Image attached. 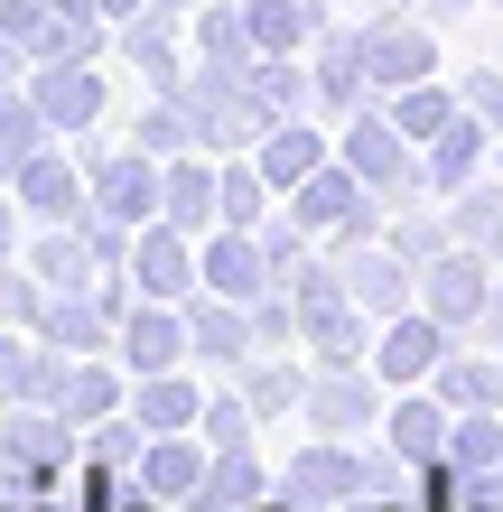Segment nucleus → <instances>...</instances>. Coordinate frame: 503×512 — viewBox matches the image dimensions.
<instances>
[{
	"instance_id": "nucleus-1",
	"label": "nucleus",
	"mask_w": 503,
	"mask_h": 512,
	"mask_svg": "<svg viewBox=\"0 0 503 512\" xmlns=\"http://www.w3.org/2000/svg\"><path fill=\"white\" fill-rule=\"evenodd\" d=\"M289 215H299L317 243H364L373 233V187L345 159H327V168H308L299 187H289Z\"/></svg>"
},
{
	"instance_id": "nucleus-2",
	"label": "nucleus",
	"mask_w": 503,
	"mask_h": 512,
	"mask_svg": "<svg viewBox=\"0 0 503 512\" xmlns=\"http://www.w3.org/2000/svg\"><path fill=\"white\" fill-rule=\"evenodd\" d=\"M10 196H19V215H28V224H84V205H94V177H84L75 140H47L38 159H19Z\"/></svg>"
},
{
	"instance_id": "nucleus-3",
	"label": "nucleus",
	"mask_w": 503,
	"mask_h": 512,
	"mask_svg": "<svg viewBox=\"0 0 503 512\" xmlns=\"http://www.w3.org/2000/svg\"><path fill=\"white\" fill-rule=\"evenodd\" d=\"M345 168L364 177L373 196H401L410 177H420V140H410L392 112H354L345 122Z\"/></svg>"
},
{
	"instance_id": "nucleus-4",
	"label": "nucleus",
	"mask_w": 503,
	"mask_h": 512,
	"mask_svg": "<svg viewBox=\"0 0 503 512\" xmlns=\"http://www.w3.org/2000/svg\"><path fill=\"white\" fill-rule=\"evenodd\" d=\"M84 177H94V205H103V215H122V224H159L168 159H150V149H131V140H122V149H103Z\"/></svg>"
},
{
	"instance_id": "nucleus-5",
	"label": "nucleus",
	"mask_w": 503,
	"mask_h": 512,
	"mask_svg": "<svg viewBox=\"0 0 503 512\" xmlns=\"http://www.w3.org/2000/svg\"><path fill=\"white\" fill-rule=\"evenodd\" d=\"M438 364H448V326H438L429 308L382 317V336H373V373L392 382V391H420V382H438Z\"/></svg>"
},
{
	"instance_id": "nucleus-6",
	"label": "nucleus",
	"mask_w": 503,
	"mask_h": 512,
	"mask_svg": "<svg viewBox=\"0 0 503 512\" xmlns=\"http://www.w3.org/2000/svg\"><path fill=\"white\" fill-rule=\"evenodd\" d=\"M112 354L131 364V382H140V373H177V364L196 354V326H187L177 298H140V308L122 317V336H112Z\"/></svg>"
},
{
	"instance_id": "nucleus-7",
	"label": "nucleus",
	"mask_w": 503,
	"mask_h": 512,
	"mask_svg": "<svg viewBox=\"0 0 503 512\" xmlns=\"http://www.w3.org/2000/svg\"><path fill=\"white\" fill-rule=\"evenodd\" d=\"M19 84L38 94V112L56 122V140L103 131V112H112V94H103V66H28Z\"/></svg>"
},
{
	"instance_id": "nucleus-8",
	"label": "nucleus",
	"mask_w": 503,
	"mask_h": 512,
	"mask_svg": "<svg viewBox=\"0 0 503 512\" xmlns=\"http://www.w3.org/2000/svg\"><path fill=\"white\" fill-rule=\"evenodd\" d=\"M131 280H140V298H187L205 289V261H196V233H177L168 215L159 224H140V243H131Z\"/></svg>"
},
{
	"instance_id": "nucleus-9",
	"label": "nucleus",
	"mask_w": 503,
	"mask_h": 512,
	"mask_svg": "<svg viewBox=\"0 0 503 512\" xmlns=\"http://www.w3.org/2000/svg\"><path fill=\"white\" fill-rule=\"evenodd\" d=\"M196 261H205V289H224V298H252L261 289H280V270H271V252H261V233H243V224H215L196 243Z\"/></svg>"
},
{
	"instance_id": "nucleus-10",
	"label": "nucleus",
	"mask_w": 503,
	"mask_h": 512,
	"mask_svg": "<svg viewBox=\"0 0 503 512\" xmlns=\"http://www.w3.org/2000/svg\"><path fill=\"white\" fill-rule=\"evenodd\" d=\"M485 298H494L485 252H438V261L420 270V308H429L438 326H476V317H485Z\"/></svg>"
},
{
	"instance_id": "nucleus-11",
	"label": "nucleus",
	"mask_w": 503,
	"mask_h": 512,
	"mask_svg": "<svg viewBox=\"0 0 503 512\" xmlns=\"http://www.w3.org/2000/svg\"><path fill=\"white\" fill-rule=\"evenodd\" d=\"M205 466H215L205 429L150 438V457H140V494H150V503H196V494H205Z\"/></svg>"
},
{
	"instance_id": "nucleus-12",
	"label": "nucleus",
	"mask_w": 503,
	"mask_h": 512,
	"mask_svg": "<svg viewBox=\"0 0 503 512\" xmlns=\"http://www.w3.org/2000/svg\"><path fill=\"white\" fill-rule=\"evenodd\" d=\"M336 280H345V298H354L364 317H401V308H410V289H420V261H401L392 243H382V252H354Z\"/></svg>"
},
{
	"instance_id": "nucleus-13",
	"label": "nucleus",
	"mask_w": 503,
	"mask_h": 512,
	"mask_svg": "<svg viewBox=\"0 0 503 512\" xmlns=\"http://www.w3.org/2000/svg\"><path fill=\"white\" fill-rule=\"evenodd\" d=\"M280 494L299 503V512H327V503H354V494H364V466H354V457H345L336 438H317L308 457H299V466L280 475Z\"/></svg>"
},
{
	"instance_id": "nucleus-14",
	"label": "nucleus",
	"mask_w": 503,
	"mask_h": 512,
	"mask_svg": "<svg viewBox=\"0 0 503 512\" xmlns=\"http://www.w3.org/2000/svg\"><path fill=\"white\" fill-rule=\"evenodd\" d=\"M187 326H196V354H205V364H252V308H243V298H224V289H196L187 298Z\"/></svg>"
},
{
	"instance_id": "nucleus-15",
	"label": "nucleus",
	"mask_w": 503,
	"mask_h": 512,
	"mask_svg": "<svg viewBox=\"0 0 503 512\" xmlns=\"http://www.w3.org/2000/svg\"><path fill=\"white\" fill-rule=\"evenodd\" d=\"M364 75L382 84V94H401V84H429V75H438V47L420 38V28L382 19V28H364Z\"/></svg>"
},
{
	"instance_id": "nucleus-16",
	"label": "nucleus",
	"mask_w": 503,
	"mask_h": 512,
	"mask_svg": "<svg viewBox=\"0 0 503 512\" xmlns=\"http://www.w3.org/2000/svg\"><path fill=\"white\" fill-rule=\"evenodd\" d=\"M38 336H47V345H66V354H112V336H122V326L103 317V298H94V289H47Z\"/></svg>"
},
{
	"instance_id": "nucleus-17",
	"label": "nucleus",
	"mask_w": 503,
	"mask_h": 512,
	"mask_svg": "<svg viewBox=\"0 0 503 512\" xmlns=\"http://www.w3.org/2000/svg\"><path fill=\"white\" fill-rule=\"evenodd\" d=\"M131 419L150 438H177V429H196V419H205V391L187 382V364H177V373H140L131 382Z\"/></svg>"
},
{
	"instance_id": "nucleus-18",
	"label": "nucleus",
	"mask_w": 503,
	"mask_h": 512,
	"mask_svg": "<svg viewBox=\"0 0 503 512\" xmlns=\"http://www.w3.org/2000/svg\"><path fill=\"white\" fill-rule=\"evenodd\" d=\"M448 401H438V391H410V401H392V419H382V438L401 447V466H438L448 457Z\"/></svg>"
},
{
	"instance_id": "nucleus-19",
	"label": "nucleus",
	"mask_w": 503,
	"mask_h": 512,
	"mask_svg": "<svg viewBox=\"0 0 503 512\" xmlns=\"http://www.w3.org/2000/svg\"><path fill=\"white\" fill-rule=\"evenodd\" d=\"M252 159H261V177H271V187L289 196L308 168H327V131H308V122H271V131L252 140Z\"/></svg>"
},
{
	"instance_id": "nucleus-20",
	"label": "nucleus",
	"mask_w": 503,
	"mask_h": 512,
	"mask_svg": "<svg viewBox=\"0 0 503 512\" xmlns=\"http://www.w3.org/2000/svg\"><path fill=\"white\" fill-rule=\"evenodd\" d=\"M47 140H56V122L38 112V94H28V84H0V187H10L19 159H38Z\"/></svg>"
},
{
	"instance_id": "nucleus-21",
	"label": "nucleus",
	"mask_w": 503,
	"mask_h": 512,
	"mask_svg": "<svg viewBox=\"0 0 503 512\" xmlns=\"http://www.w3.org/2000/svg\"><path fill=\"white\" fill-rule=\"evenodd\" d=\"M187 38H196V56H205V66H233V75H243L252 56H261V47H252V19H243V0H205Z\"/></svg>"
},
{
	"instance_id": "nucleus-22",
	"label": "nucleus",
	"mask_w": 503,
	"mask_h": 512,
	"mask_svg": "<svg viewBox=\"0 0 503 512\" xmlns=\"http://www.w3.org/2000/svg\"><path fill=\"white\" fill-rule=\"evenodd\" d=\"M252 503H261V457H252V447H215L196 512H252Z\"/></svg>"
},
{
	"instance_id": "nucleus-23",
	"label": "nucleus",
	"mask_w": 503,
	"mask_h": 512,
	"mask_svg": "<svg viewBox=\"0 0 503 512\" xmlns=\"http://www.w3.org/2000/svg\"><path fill=\"white\" fill-rule=\"evenodd\" d=\"M308 419H317L327 438L364 429V419H373V382H364V364H354V373H327V382H317V391H308Z\"/></svg>"
},
{
	"instance_id": "nucleus-24",
	"label": "nucleus",
	"mask_w": 503,
	"mask_h": 512,
	"mask_svg": "<svg viewBox=\"0 0 503 512\" xmlns=\"http://www.w3.org/2000/svg\"><path fill=\"white\" fill-rule=\"evenodd\" d=\"M131 149H150V159H187V149H196V112L177 103V94H150V112L131 122Z\"/></svg>"
},
{
	"instance_id": "nucleus-25",
	"label": "nucleus",
	"mask_w": 503,
	"mask_h": 512,
	"mask_svg": "<svg viewBox=\"0 0 503 512\" xmlns=\"http://www.w3.org/2000/svg\"><path fill=\"white\" fill-rule=\"evenodd\" d=\"M438 401L448 410H503V373L476 364V354H448V364H438Z\"/></svg>"
},
{
	"instance_id": "nucleus-26",
	"label": "nucleus",
	"mask_w": 503,
	"mask_h": 512,
	"mask_svg": "<svg viewBox=\"0 0 503 512\" xmlns=\"http://www.w3.org/2000/svg\"><path fill=\"white\" fill-rule=\"evenodd\" d=\"M84 457H94V466H122V475H140V457H150V429H140L131 410H112L103 429H84Z\"/></svg>"
},
{
	"instance_id": "nucleus-27",
	"label": "nucleus",
	"mask_w": 503,
	"mask_h": 512,
	"mask_svg": "<svg viewBox=\"0 0 503 512\" xmlns=\"http://www.w3.org/2000/svg\"><path fill=\"white\" fill-rule=\"evenodd\" d=\"M392 122H401L410 140H420V149H429L438 131H448V122H457V103H448V94H438V84H401V94H392Z\"/></svg>"
},
{
	"instance_id": "nucleus-28",
	"label": "nucleus",
	"mask_w": 503,
	"mask_h": 512,
	"mask_svg": "<svg viewBox=\"0 0 503 512\" xmlns=\"http://www.w3.org/2000/svg\"><path fill=\"white\" fill-rule=\"evenodd\" d=\"M28 382H38V326H0V410L28 401Z\"/></svg>"
},
{
	"instance_id": "nucleus-29",
	"label": "nucleus",
	"mask_w": 503,
	"mask_h": 512,
	"mask_svg": "<svg viewBox=\"0 0 503 512\" xmlns=\"http://www.w3.org/2000/svg\"><path fill=\"white\" fill-rule=\"evenodd\" d=\"M38 317H47V280L28 261H10L0 270V326H38Z\"/></svg>"
},
{
	"instance_id": "nucleus-30",
	"label": "nucleus",
	"mask_w": 503,
	"mask_h": 512,
	"mask_svg": "<svg viewBox=\"0 0 503 512\" xmlns=\"http://www.w3.org/2000/svg\"><path fill=\"white\" fill-rule=\"evenodd\" d=\"M252 401H243V391H224V401H205V419H196V429H205V447H252Z\"/></svg>"
},
{
	"instance_id": "nucleus-31",
	"label": "nucleus",
	"mask_w": 503,
	"mask_h": 512,
	"mask_svg": "<svg viewBox=\"0 0 503 512\" xmlns=\"http://www.w3.org/2000/svg\"><path fill=\"white\" fill-rule=\"evenodd\" d=\"M243 401L271 419V410H289V401H308V382L289 373V364H252V373H243Z\"/></svg>"
},
{
	"instance_id": "nucleus-32",
	"label": "nucleus",
	"mask_w": 503,
	"mask_h": 512,
	"mask_svg": "<svg viewBox=\"0 0 503 512\" xmlns=\"http://www.w3.org/2000/svg\"><path fill=\"white\" fill-rule=\"evenodd\" d=\"M19 252H28V215H19V196L0 187V270H10Z\"/></svg>"
},
{
	"instance_id": "nucleus-33",
	"label": "nucleus",
	"mask_w": 503,
	"mask_h": 512,
	"mask_svg": "<svg viewBox=\"0 0 503 512\" xmlns=\"http://www.w3.org/2000/svg\"><path fill=\"white\" fill-rule=\"evenodd\" d=\"M47 10H56V0H0V28H10V38H28Z\"/></svg>"
},
{
	"instance_id": "nucleus-34",
	"label": "nucleus",
	"mask_w": 503,
	"mask_h": 512,
	"mask_svg": "<svg viewBox=\"0 0 503 512\" xmlns=\"http://www.w3.org/2000/svg\"><path fill=\"white\" fill-rule=\"evenodd\" d=\"M28 75V56H19V38H10V28H0V84H19Z\"/></svg>"
},
{
	"instance_id": "nucleus-35",
	"label": "nucleus",
	"mask_w": 503,
	"mask_h": 512,
	"mask_svg": "<svg viewBox=\"0 0 503 512\" xmlns=\"http://www.w3.org/2000/svg\"><path fill=\"white\" fill-rule=\"evenodd\" d=\"M94 10H103L112 28H122V19H140V10H150V0H94Z\"/></svg>"
},
{
	"instance_id": "nucleus-36",
	"label": "nucleus",
	"mask_w": 503,
	"mask_h": 512,
	"mask_svg": "<svg viewBox=\"0 0 503 512\" xmlns=\"http://www.w3.org/2000/svg\"><path fill=\"white\" fill-rule=\"evenodd\" d=\"M122 512H177V503H150V494H131V503H122Z\"/></svg>"
},
{
	"instance_id": "nucleus-37",
	"label": "nucleus",
	"mask_w": 503,
	"mask_h": 512,
	"mask_svg": "<svg viewBox=\"0 0 503 512\" xmlns=\"http://www.w3.org/2000/svg\"><path fill=\"white\" fill-rule=\"evenodd\" d=\"M448 512H485V503H476V494H457V503H448Z\"/></svg>"
},
{
	"instance_id": "nucleus-38",
	"label": "nucleus",
	"mask_w": 503,
	"mask_h": 512,
	"mask_svg": "<svg viewBox=\"0 0 503 512\" xmlns=\"http://www.w3.org/2000/svg\"><path fill=\"white\" fill-rule=\"evenodd\" d=\"M0 512H47V494H38V503H0Z\"/></svg>"
},
{
	"instance_id": "nucleus-39",
	"label": "nucleus",
	"mask_w": 503,
	"mask_h": 512,
	"mask_svg": "<svg viewBox=\"0 0 503 512\" xmlns=\"http://www.w3.org/2000/svg\"><path fill=\"white\" fill-rule=\"evenodd\" d=\"M168 10H187V19H196V10H205V0H168Z\"/></svg>"
},
{
	"instance_id": "nucleus-40",
	"label": "nucleus",
	"mask_w": 503,
	"mask_h": 512,
	"mask_svg": "<svg viewBox=\"0 0 503 512\" xmlns=\"http://www.w3.org/2000/svg\"><path fill=\"white\" fill-rule=\"evenodd\" d=\"M252 512H299V503H252Z\"/></svg>"
},
{
	"instance_id": "nucleus-41",
	"label": "nucleus",
	"mask_w": 503,
	"mask_h": 512,
	"mask_svg": "<svg viewBox=\"0 0 503 512\" xmlns=\"http://www.w3.org/2000/svg\"><path fill=\"white\" fill-rule=\"evenodd\" d=\"M382 512H410V503H382Z\"/></svg>"
}]
</instances>
